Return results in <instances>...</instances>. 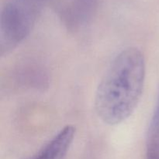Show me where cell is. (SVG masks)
Instances as JSON below:
<instances>
[{"label": "cell", "instance_id": "5", "mask_svg": "<svg viewBox=\"0 0 159 159\" xmlns=\"http://www.w3.org/2000/svg\"><path fill=\"white\" fill-rule=\"evenodd\" d=\"M72 2V9L78 12L79 15L85 14L86 11L91 8L94 0H71Z\"/></svg>", "mask_w": 159, "mask_h": 159}, {"label": "cell", "instance_id": "4", "mask_svg": "<svg viewBox=\"0 0 159 159\" xmlns=\"http://www.w3.org/2000/svg\"><path fill=\"white\" fill-rule=\"evenodd\" d=\"M148 138L159 139V92L156 104H155V109L154 110L148 128Z\"/></svg>", "mask_w": 159, "mask_h": 159}, {"label": "cell", "instance_id": "1", "mask_svg": "<svg viewBox=\"0 0 159 159\" xmlns=\"http://www.w3.org/2000/svg\"><path fill=\"white\" fill-rule=\"evenodd\" d=\"M146 76L145 59L138 48L129 47L114 57L97 87L95 109L106 124L128 119L139 104Z\"/></svg>", "mask_w": 159, "mask_h": 159}, {"label": "cell", "instance_id": "3", "mask_svg": "<svg viewBox=\"0 0 159 159\" xmlns=\"http://www.w3.org/2000/svg\"><path fill=\"white\" fill-rule=\"evenodd\" d=\"M75 131L74 126H65L33 159H64L72 144Z\"/></svg>", "mask_w": 159, "mask_h": 159}, {"label": "cell", "instance_id": "2", "mask_svg": "<svg viewBox=\"0 0 159 159\" xmlns=\"http://www.w3.org/2000/svg\"><path fill=\"white\" fill-rule=\"evenodd\" d=\"M41 0H12L3 8L0 22L1 54L20 44L32 30Z\"/></svg>", "mask_w": 159, "mask_h": 159}]
</instances>
